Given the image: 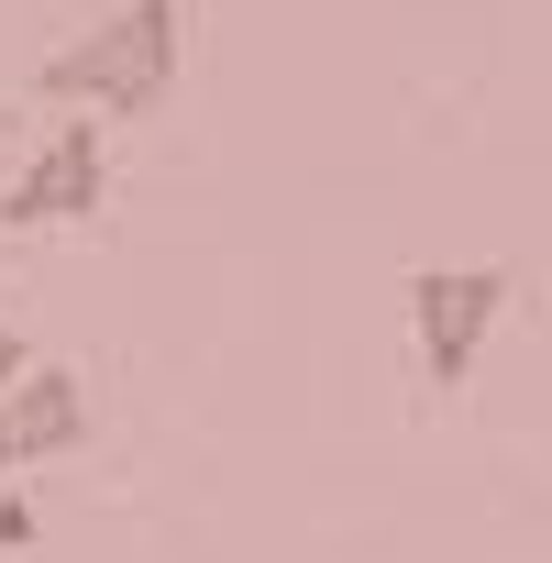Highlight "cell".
Masks as SVG:
<instances>
[{"mask_svg": "<svg viewBox=\"0 0 552 563\" xmlns=\"http://www.w3.org/2000/svg\"><path fill=\"white\" fill-rule=\"evenodd\" d=\"M177 67H188V12L177 0H122L78 45L45 56V100L89 111V122H144V111L177 100Z\"/></svg>", "mask_w": 552, "mask_h": 563, "instance_id": "1", "label": "cell"}, {"mask_svg": "<svg viewBox=\"0 0 552 563\" xmlns=\"http://www.w3.org/2000/svg\"><path fill=\"white\" fill-rule=\"evenodd\" d=\"M497 310H508V276L497 265H420L409 276V343H420V387L431 398H453L475 376Z\"/></svg>", "mask_w": 552, "mask_h": 563, "instance_id": "2", "label": "cell"}, {"mask_svg": "<svg viewBox=\"0 0 552 563\" xmlns=\"http://www.w3.org/2000/svg\"><path fill=\"white\" fill-rule=\"evenodd\" d=\"M100 199H111V144H100V122L78 111V122H56V133L12 166L0 221H12V232H56V221H100Z\"/></svg>", "mask_w": 552, "mask_h": 563, "instance_id": "3", "label": "cell"}, {"mask_svg": "<svg viewBox=\"0 0 552 563\" xmlns=\"http://www.w3.org/2000/svg\"><path fill=\"white\" fill-rule=\"evenodd\" d=\"M89 442V387L67 365H23L0 387V475H34V464H67Z\"/></svg>", "mask_w": 552, "mask_h": 563, "instance_id": "4", "label": "cell"}, {"mask_svg": "<svg viewBox=\"0 0 552 563\" xmlns=\"http://www.w3.org/2000/svg\"><path fill=\"white\" fill-rule=\"evenodd\" d=\"M34 530H45L34 497H23V486H0V552H34Z\"/></svg>", "mask_w": 552, "mask_h": 563, "instance_id": "5", "label": "cell"}, {"mask_svg": "<svg viewBox=\"0 0 552 563\" xmlns=\"http://www.w3.org/2000/svg\"><path fill=\"white\" fill-rule=\"evenodd\" d=\"M23 365H34V354H23V332H12V321H0V387H12Z\"/></svg>", "mask_w": 552, "mask_h": 563, "instance_id": "6", "label": "cell"}]
</instances>
